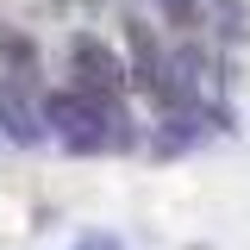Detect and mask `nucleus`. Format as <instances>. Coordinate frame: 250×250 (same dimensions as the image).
I'll list each match as a JSON object with an SVG mask.
<instances>
[{
  "instance_id": "nucleus-1",
  "label": "nucleus",
  "mask_w": 250,
  "mask_h": 250,
  "mask_svg": "<svg viewBox=\"0 0 250 250\" xmlns=\"http://www.w3.org/2000/svg\"><path fill=\"white\" fill-rule=\"evenodd\" d=\"M62 82L94 94V100H131V62L125 50L94 25H75L62 38Z\"/></svg>"
},
{
  "instance_id": "nucleus-2",
  "label": "nucleus",
  "mask_w": 250,
  "mask_h": 250,
  "mask_svg": "<svg viewBox=\"0 0 250 250\" xmlns=\"http://www.w3.org/2000/svg\"><path fill=\"white\" fill-rule=\"evenodd\" d=\"M113 25H119V50H125V62H131V94H138V100H150L156 69L169 62L163 25H156L144 6H119V13H113Z\"/></svg>"
},
{
  "instance_id": "nucleus-3",
  "label": "nucleus",
  "mask_w": 250,
  "mask_h": 250,
  "mask_svg": "<svg viewBox=\"0 0 250 250\" xmlns=\"http://www.w3.org/2000/svg\"><path fill=\"white\" fill-rule=\"evenodd\" d=\"M0 144H13V150H44L50 144L44 88H31L19 75H0Z\"/></svg>"
},
{
  "instance_id": "nucleus-4",
  "label": "nucleus",
  "mask_w": 250,
  "mask_h": 250,
  "mask_svg": "<svg viewBox=\"0 0 250 250\" xmlns=\"http://www.w3.org/2000/svg\"><path fill=\"white\" fill-rule=\"evenodd\" d=\"M207 138H213L207 113H150V144H144V156H156V163H175V156L200 150Z\"/></svg>"
},
{
  "instance_id": "nucleus-5",
  "label": "nucleus",
  "mask_w": 250,
  "mask_h": 250,
  "mask_svg": "<svg viewBox=\"0 0 250 250\" xmlns=\"http://www.w3.org/2000/svg\"><path fill=\"white\" fill-rule=\"evenodd\" d=\"M0 75H19L31 88H44V62H38V38L25 25H0Z\"/></svg>"
},
{
  "instance_id": "nucleus-6",
  "label": "nucleus",
  "mask_w": 250,
  "mask_h": 250,
  "mask_svg": "<svg viewBox=\"0 0 250 250\" xmlns=\"http://www.w3.org/2000/svg\"><path fill=\"white\" fill-rule=\"evenodd\" d=\"M144 13H150V19H163L175 38H207V31H213L207 0H144Z\"/></svg>"
},
{
  "instance_id": "nucleus-7",
  "label": "nucleus",
  "mask_w": 250,
  "mask_h": 250,
  "mask_svg": "<svg viewBox=\"0 0 250 250\" xmlns=\"http://www.w3.org/2000/svg\"><path fill=\"white\" fill-rule=\"evenodd\" d=\"M69 250H125V238L113 231V225H88V231H75Z\"/></svg>"
}]
</instances>
